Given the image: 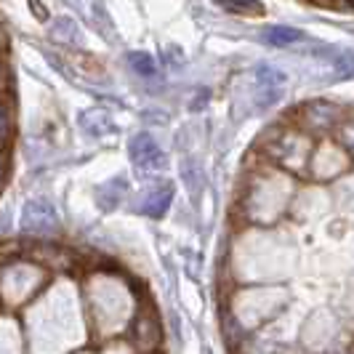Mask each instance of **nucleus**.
<instances>
[{
	"mask_svg": "<svg viewBox=\"0 0 354 354\" xmlns=\"http://www.w3.org/2000/svg\"><path fill=\"white\" fill-rule=\"evenodd\" d=\"M312 149H315L312 136H306L304 131H299L293 125V128H280L277 131V136L266 147V155L288 171L304 174L306 165H309V158H312Z\"/></svg>",
	"mask_w": 354,
	"mask_h": 354,
	"instance_id": "obj_1",
	"label": "nucleus"
},
{
	"mask_svg": "<svg viewBox=\"0 0 354 354\" xmlns=\"http://www.w3.org/2000/svg\"><path fill=\"white\" fill-rule=\"evenodd\" d=\"M344 120V109L336 102H328V99H315V102H306L296 109V120L293 125L304 131L306 136H325L330 131H336V125Z\"/></svg>",
	"mask_w": 354,
	"mask_h": 354,
	"instance_id": "obj_2",
	"label": "nucleus"
},
{
	"mask_svg": "<svg viewBox=\"0 0 354 354\" xmlns=\"http://www.w3.org/2000/svg\"><path fill=\"white\" fill-rule=\"evenodd\" d=\"M131 341L139 354H158L162 346V322L152 306H142L131 319Z\"/></svg>",
	"mask_w": 354,
	"mask_h": 354,
	"instance_id": "obj_3",
	"label": "nucleus"
},
{
	"mask_svg": "<svg viewBox=\"0 0 354 354\" xmlns=\"http://www.w3.org/2000/svg\"><path fill=\"white\" fill-rule=\"evenodd\" d=\"M128 155L131 162L142 171V174H158L165 168V155L160 149V144L149 136V133H133L128 142Z\"/></svg>",
	"mask_w": 354,
	"mask_h": 354,
	"instance_id": "obj_4",
	"label": "nucleus"
},
{
	"mask_svg": "<svg viewBox=\"0 0 354 354\" xmlns=\"http://www.w3.org/2000/svg\"><path fill=\"white\" fill-rule=\"evenodd\" d=\"M256 88H259V102H261V106L274 104L283 96L285 75L280 70H274V67H269V64H261L256 70Z\"/></svg>",
	"mask_w": 354,
	"mask_h": 354,
	"instance_id": "obj_5",
	"label": "nucleus"
},
{
	"mask_svg": "<svg viewBox=\"0 0 354 354\" xmlns=\"http://www.w3.org/2000/svg\"><path fill=\"white\" fill-rule=\"evenodd\" d=\"M59 227V218L48 203H30L24 211V230L35 232V234H46Z\"/></svg>",
	"mask_w": 354,
	"mask_h": 354,
	"instance_id": "obj_6",
	"label": "nucleus"
},
{
	"mask_svg": "<svg viewBox=\"0 0 354 354\" xmlns=\"http://www.w3.org/2000/svg\"><path fill=\"white\" fill-rule=\"evenodd\" d=\"M171 200H174V187H171L168 181L155 184V187L147 189V195H144L142 211L147 213V216H152V218H160V216H165L168 205H171Z\"/></svg>",
	"mask_w": 354,
	"mask_h": 354,
	"instance_id": "obj_7",
	"label": "nucleus"
},
{
	"mask_svg": "<svg viewBox=\"0 0 354 354\" xmlns=\"http://www.w3.org/2000/svg\"><path fill=\"white\" fill-rule=\"evenodd\" d=\"M261 40L272 48H290V46H299L306 40L299 27H288V24H272L261 32Z\"/></svg>",
	"mask_w": 354,
	"mask_h": 354,
	"instance_id": "obj_8",
	"label": "nucleus"
},
{
	"mask_svg": "<svg viewBox=\"0 0 354 354\" xmlns=\"http://www.w3.org/2000/svg\"><path fill=\"white\" fill-rule=\"evenodd\" d=\"M125 192H128V181L118 176L96 189V203H99L104 211H112V208H118V205L123 203Z\"/></svg>",
	"mask_w": 354,
	"mask_h": 354,
	"instance_id": "obj_9",
	"label": "nucleus"
},
{
	"mask_svg": "<svg viewBox=\"0 0 354 354\" xmlns=\"http://www.w3.org/2000/svg\"><path fill=\"white\" fill-rule=\"evenodd\" d=\"M80 125H83V131H86V133L99 136V139L115 131L112 118H109L106 112H102V109H88V112H83V115H80Z\"/></svg>",
	"mask_w": 354,
	"mask_h": 354,
	"instance_id": "obj_10",
	"label": "nucleus"
},
{
	"mask_svg": "<svg viewBox=\"0 0 354 354\" xmlns=\"http://www.w3.org/2000/svg\"><path fill=\"white\" fill-rule=\"evenodd\" d=\"M221 11L234 14V17H261L264 6L259 0H213Z\"/></svg>",
	"mask_w": 354,
	"mask_h": 354,
	"instance_id": "obj_11",
	"label": "nucleus"
},
{
	"mask_svg": "<svg viewBox=\"0 0 354 354\" xmlns=\"http://www.w3.org/2000/svg\"><path fill=\"white\" fill-rule=\"evenodd\" d=\"M128 67L133 70V75L147 77V80L158 75V64H155V59H152L147 51H131L128 53Z\"/></svg>",
	"mask_w": 354,
	"mask_h": 354,
	"instance_id": "obj_12",
	"label": "nucleus"
},
{
	"mask_svg": "<svg viewBox=\"0 0 354 354\" xmlns=\"http://www.w3.org/2000/svg\"><path fill=\"white\" fill-rule=\"evenodd\" d=\"M336 144L346 152V158L354 160V118H344L333 131Z\"/></svg>",
	"mask_w": 354,
	"mask_h": 354,
	"instance_id": "obj_13",
	"label": "nucleus"
},
{
	"mask_svg": "<svg viewBox=\"0 0 354 354\" xmlns=\"http://www.w3.org/2000/svg\"><path fill=\"white\" fill-rule=\"evenodd\" d=\"M181 178H184V184L192 192H200V187L205 184V174H203V168H200L197 160H184L181 162Z\"/></svg>",
	"mask_w": 354,
	"mask_h": 354,
	"instance_id": "obj_14",
	"label": "nucleus"
},
{
	"mask_svg": "<svg viewBox=\"0 0 354 354\" xmlns=\"http://www.w3.org/2000/svg\"><path fill=\"white\" fill-rule=\"evenodd\" d=\"M53 37L62 40V43H77L80 40V30H77V24L72 19L62 17L56 19V24H53Z\"/></svg>",
	"mask_w": 354,
	"mask_h": 354,
	"instance_id": "obj_15",
	"label": "nucleus"
},
{
	"mask_svg": "<svg viewBox=\"0 0 354 354\" xmlns=\"http://www.w3.org/2000/svg\"><path fill=\"white\" fill-rule=\"evenodd\" d=\"M336 67H338V75H341V77H352V75H354V56H352V53L338 56Z\"/></svg>",
	"mask_w": 354,
	"mask_h": 354,
	"instance_id": "obj_16",
	"label": "nucleus"
},
{
	"mask_svg": "<svg viewBox=\"0 0 354 354\" xmlns=\"http://www.w3.org/2000/svg\"><path fill=\"white\" fill-rule=\"evenodd\" d=\"M8 133V109H6V102L0 96V139Z\"/></svg>",
	"mask_w": 354,
	"mask_h": 354,
	"instance_id": "obj_17",
	"label": "nucleus"
},
{
	"mask_svg": "<svg viewBox=\"0 0 354 354\" xmlns=\"http://www.w3.org/2000/svg\"><path fill=\"white\" fill-rule=\"evenodd\" d=\"M6 88H8V70H6V64H3V59H0V96H3Z\"/></svg>",
	"mask_w": 354,
	"mask_h": 354,
	"instance_id": "obj_18",
	"label": "nucleus"
},
{
	"mask_svg": "<svg viewBox=\"0 0 354 354\" xmlns=\"http://www.w3.org/2000/svg\"><path fill=\"white\" fill-rule=\"evenodd\" d=\"M32 11H37V19H46V11L40 8V3H37V0H32Z\"/></svg>",
	"mask_w": 354,
	"mask_h": 354,
	"instance_id": "obj_19",
	"label": "nucleus"
},
{
	"mask_svg": "<svg viewBox=\"0 0 354 354\" xmlns=\"http://www.w3.org/2000/svg\"><path fill=\"white\" fill-rule=\"evenodd\" d=\"M6 48V32H3V27H0V53Z\"/></svg>",
	"mask_w": 354,
	"mask_h": 354,
	"instance_id": "obj_20",
	"label": "nucleus"
},
{
	"mask_svg": "<svg viewBox=\"0 0 354 354\" xmlns=\"http://www.w3.org/2000/svg\"><path fill=\"white\" fill-rule=\"evenodd\" d=\"M0 176H3V160H0Z\"/></svg>",
	"mask_w": 354,
	"mask_h": 354,
	"instance_id": "obj_21",
	"label": "nucleus"
},
{
	"mask_svg": "<svg viewBox=\"0 0 354 354\" xmlns=\"http://www.w3.org/2000/svg\"><path fill=\"white\" fill-rule=\"evenodd\" d=\"M349 354H354V346H352V349H349Z\"/></svg>",
	"mask_w": 354,
	"mask_h": 354,
	"instance_id": "obj_22",
	"label": "nucleus"
}]
</instances>
